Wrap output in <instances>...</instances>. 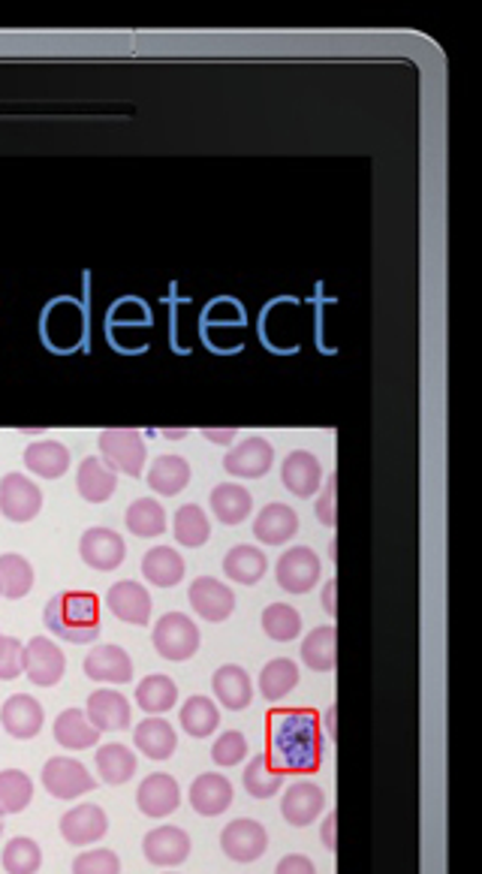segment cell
Returning <instances> with one entry per match:
<instances>
[{
    "instance_id": "1",
    "label": "cell",
    "mask_w": 482,
    "mask_h": 874,
    "mask_svg": "<svg viewBox=\"0 0 482 874\" xmlns=\"http://www.w3.org/2000/svg\"><path fill=\"white\" fill-rule=\"evenodd\" d=\"M269 757L283 775H311L323 766L325 739L311 708H278L269 718Z\"/></svg>"
},
{
    "instance_id": "2",
    "label": "cell",
    "mask_w": 482,
    "mask_h": 874,
    "mask_svg": "<svg viewBox=\"0 0 482 874\" xmlns=\"http://www.w3.org/2000/svg\"><path fill=\"white\" fill-rule=\"evenodd\" d=\"M42 622L63 643H94L100 634V600L91 592H58L42 609Z\"/></svg>"
},
{
    "instance_id": "3",
    "label": "cell",
    "mask_w": 482,
    "mask_h": 874,
    "mask_svg": "<svg viewBox=\"0 0 482 874\" xmlns=\"http://www.w3.org/2000/svg\"><path fill=\"white\" fill-rule=\"evenodd\" d=\"M148 447L137 428H106L100 435V458L106 468L124 474V477H142Z\"/></svg>"
},
{
    "instance_id": "4",
    "label": "cell",
    "mask_w": 482,
    "mask_h": 874,
    "mask_svg": "<svg viewBox=\"0 0 482 874\" xmlns=\"http://www.w3.org/2000/svg\"><path fill=\"white\" fill-rule=\"evenodd\" d=\"M154 648L163 661H190V657L200 652V627L193 625V618H188L184 613H167L154 625Z\"/></svg>"
},
{
    "instance_id": "5",
    "label": "cell",
    "mask_w": 482,
    "mask_h": 874,
    "mask_svg": "<svg viewBox=\"0 0 482 874\" xmlns=\"http://www.w3.org/2000/svg\"><path fill=\"white\" fill-rule=\"evenodd\" d=\"M42 787L54 799L70 802L76 796H84L97 787V781L91 772L84 769L82 763L73 757H52V761L42 766Z\"/></svg>"
},
{
    "instance_id": "6",
    "label": "cell",
    "mask_w": 482,
    "mask_h": 874,
    "mask_svg": "<svg viewBox=\"0 0 482 874\" xmlns=\"http://www.w3.org/2000/svg\"><path fill=\"white\" fill-rule=\"evenodd\" d=\"M42 510L40 486L24 474H7L0 479V513L16 525L33 522Z\"/></svg>"
},
{
    "instance_id": "7",
    "label": "cell",
    "mask_w": 482,
    "mask_h": 874,
    "mask_svg": "<svg viewBox=\"0 0 482 874\" xmlns=\"http://www.w3.org/2000/svg\"><path fill=\"white\" fill-rule=\"evenodd\" d=\"M269 847V833L260 821H251V817H239L223 826L221 833V851L230 856L232 863H257Z\"/></svg>"
},
{
    "instance_id": "8",
    "label": "cell",
    "mask_w": 482,
    "mask_h": 874,
    "mask_svg": "<svg viewBox=\"0 0 482 874\" xmlns=\"http://www.w3.org/2000/svg\"><path fill=\"white\" fill-rule=\"evenodd\" d=\"M320 570H323V564H320V558H317V552L308 549V546H293V549H287L281 558H278V564H274L278 585L290 594L311 592V588L317 585V579H320Z\"/></svg>"
},
{
    "instance_id": "9",
    "label": "cell",
    "mask_w": 482,
    "mask_h": 874,
    "mask_svg": "<svg viewBox=\"0 0 482 874\" xmlns=\"http://www.w3.org/2000/svg\"><path fill=\"white\" fill-rule=\"evenodd\" d=\"M21 661H24V676L31 678V685L37 687H54L67 669V657H63L61 646L52 643L49 636H33L24 646Z\"/></svg>"
},
{
    "instance_id": "10",
    "label": "cell",
    "mask_w": 482,
    "mask_h": 874,
    "mask_svg": "<svg viewBox=\"0 0 482 874\" xmlns=\"http://www.w3.org/2000/svg\"><path fill=\"white\" fill-rule=\"evenodd\" d=\"M79 555L91 570L109 573L124 564L127 543L112 528H88L79 540Z\"/></svg>"
},
{
    "instance_id": "11",
    "label": "cell",
    "mask_w": 482,
    "mask_h": 874,
    "mask_svg": "<svg viewBox=\"0 0 482 874\" xmlns=\"http://www.w3.org/2000/svg\"><path fill=\"white\" fill-rule=\"evenodd\" d=\"M188 597H190V606H193V613L200 615V618H205V622H211V625H221V622H227V618L235 613V594H232V588L218 583L214 576H200V579H193Z\"/></svg>"
},
{
    "instance_id": "12",
    "label": "cell",
    "mask_w": 482,
    "mask_h": 874,
    "mask_svg": "<svg viewBox=\"0 0 482 874\" xmlns=\"http://www.w3.org/2000/svg\"><path fill=\"white\" fill-rule=\"evenodd\" d=\"M274 461V447L265 437H248L223 456L227 474L239 479H260L269 474Z\"/></svg>"
},
{
    "instance_id": "13",
    "label": "cell",
    "mask_w": 482,
    "mask_h": 874,
    "mask_svg": "<svg viewBox=\"0 0 482 874\" xmlns=\"http://www.w3.org/2000/svg\"><path fill=\"white\" fill-rule=\"evenodd\" d=\"M106 606L124 625L142 627L151 622V594L137 579H124V583L112 585L109 594H106Z\"/></svg>"
},
{
    "instance_id": "14",
    "label": "cell",
    "mask_w": 482,
    "mask_h": 874,
    "mask_svg": "<svg viewBox=\"0 0 482 874\" xmlns=\"http://www.w3.org/2000/svg\"><path fill=\"white\" fill-rule=\"evenodd\" d=\"M106 833H109V817L94 802L76 805L61 817L63 842L73 844V847H88V844L100 842Z\"/></svg>"
},
{
    "instance_id": "15",
    "label": "cell",
    "mask_w": 482,
    "mask_h": 874,
    "mask_svg": "<svg viewBox=\"0 0 482 874\" xmlns=\"http://www.w3.org/2000/svg\"><path fill=\"white\" fill-rule=\"evenodd\" d=\"M84 676L97 685H127L133 678V661L121 646H94L84 657Z\"/></svg>"
},
{
    "instance_id": "16",
    "label": "cell",
    "mask_w": 482,
    "mask_h": 874,
    "mask_svg": "<svg viewBox=\"0 0 482 874\" xmlns=\"http://www.w3.org/2000/svg\"><path fill=\"white\" fill-rule=\"evenodd\" d=\"M325 808V793L323 787H317L314 781H295L287 787L281 799V814L283 821L290 826H311V823L323 814Z\"/></svg>"
},
{
    "instance_id": "17",
    "label": "cell",
    "mask_w": 482,
    "mask_h": 874,
    "mask_svg": "<svg viewBox=\"0 0 482 874\" xmlns=\"http://www.w3.org/2000/svg\"><path fill=\"white\" fill-rule=\"evenodd\" d=\"M137 805H139V812L145 814V817H154V821H160V817H169V814L175 812V808L181 805L179 781L172 778V775H167V772H154V775H148V778L139 784Z\"/></svg>"
},
{
    "instance_id": "18",
    "label": "cell",
    "mask_w": 482,
    "mask_h": 874,
    "mask_svg": "<svg viewBox=\"0 0 482 874\" xmlns=\"http://www.w3.org/2000/svg\"><path fill=\"white\" fill-rule=\"evenodd\" d=\"M84 329V317L82 308L70 299H58V302L46 311V320H42V332H46V341L54 344V350H73L79 338H82Z\"/></svg>"
},
{
    "instance_id": "19",
    "label": "cell",
    "mask_w": 482,
    "mask_h": 874,
    "mask_svg": "<svg viewBox=\"0 0 482 874\" xmlns=\"http://www.w3.org/2000/svg\"><path fill=\"white\" fill-rule=\"evenodd\" d=\"M0 724H3V729L10 733L12 739H33L42 729V724H46L40 699H33L31 694H12V697L0 706Z\"/></svg>"
},
{
    "instance_id": "20",
    "label": "cell",
    "mask_w": 482,
    "mask_h": 874,
    "mask_svg": "<svg viewBox=\"0 0 482 874\" xmlns=\"http://www.w3.org/2000/svg\"><path fill=\"white\" fill-rule=\"evenodd\" d=\"M84 718L91 721L100 733H118L130 727V703L116 687H100L88 697Z\"/></svg>"
},
{
    "instance_id": "21",
    "label": "cell",
    "mask_w": 482,
    "mask_h": 874,
    "mask_svg": "<svg viewBox=\"0 0 482 874\" xmlns=\"http://www.w3.org/2000/svg\"><path fill=\"white\" fill-rule=\"evenodd\" d=\"M142 854H145L148 863L160 865V868L181 865L190 856V835L179 826H158L145 835Z\"/></svg>"
},
{
    "instance_id": "22",
    "label": "cell",
    "mask_w": 482,
    "mask_h": 874,
    "mask_svg": "<svg viewBox=\"0 0 482 874\" xmlns=\"http://www.w3.org/2000/svg\"><path fill=\"white\" fill-rule=\"evenodd\" d=\"M281 479L295 498H311L320 489V483H323V465H320V458L314 453L295 449V453L283 458Z\"/></svg>"
},
{
    "instance_id": "23",
    "label": "cell",
    "mask_w": 482,
    "mask_h": 874,
    "mask_svg": "<svg viewBox=\"0 0 482 874\" xmlns=\"http://www.w3.org/2000/svg\"><path fill=\"white\" fill-rule=\"evenodd\" d=\"M232 784L218 772H202L200 778L190 784V805L202 817H218L232 805Z\"/></svg>"
},
{
    "instance_id": "24",
    "label": "cell",
    "mask_w": 482,
    "mask_h": 874,
    "mask_svg": "<svg viewBox=\"0 0 482 874\" xmlns=\"http://www.w3.org/2000/svg\"><path fill=\"white\" fill-rule=\"evenodd\" d=\"M211 687H214L218 703H221L223 708H230V712H241V708L251 706L253 682L244 666L223 664L221 669L211 676Z\"/></svg>"
},
{
    "instance_id": "25",
    "label": "cell",
    "mask_w": 482,
    "mask_h": 874,
    "mask_svg": "<svg viewBox=\"0 0 482 874\" xmlns=\"http://www.w3.org/2000/svg\"><path fill=\"white\" fill-rule=\"evenodd\" d=\"M295 532H299V513L287 504H265L260 516L253 519V537L269 546L293 540Z\"/></svg>"
},
{
    "instance_id": "26",
    "label": "cell",
    "mask_w": 482,
    "mask_h": 874,
    "mask_svg": "<svg viewBox=\"0 0 482 874\" xmlns=\"http://www.w3.org/2000/svg\"><path fill=\"white\" fill-rule=\"evenodd\" d=\"M118 474L106 468L103 458L88 456L76 470V489L88 504H106V500L116 495Z\"/></svg>"
},
{
    "instance_id": "27",
    "label": "cell",
    "mask_w": 482,
    "mask_h": 874,
    "mask_svg": "<svg viewBox=\"0 0 482 874\" xmlns=\"http://www.w3.org/2000/svg\"><path fill=\"white\" fill-rule=\"evenodd\" d=\"M52 733H54V742L67 751L94 748L97 742H100V736H103L91 721L84 718L82 708H63L61 715L54 718Z\"/></svg>"
},
{
    "instance_id": "28",
    "label": "cell",
    "mask_w": 482,
    "mask_h": 874,
    "mask_svg": "<svg viewBox=\"0 0 482 874\" xmlns=\"http://www.w3.org/2000/svg\"><path fill=\"white\" fill-rule=\"evenodd\" d=\"M137 748L145 754L148 761H169L179 748V733L163 718H145L133 729Z\"/></svg>"
},
{
    "instance_id": "29",
    "label": "cell",
    "mask_w": 482,
    "mask_h": 874,
    "mask_svg": "<svg viewBox=\"0 0 482 874\" xmlns=\"http://www.w3.org/2000/svg\"><path fill=\"white\" fill-rule=\"evenodd\" d=\"M24 468L42 479H58L70 470V449L61 440H33L24 449Z\"/></svg>"
},
{
    "instance_id": "30",
    "label": "cell",
    "mask_w": 482,
    "mask_h": 874,
    "mask_svg": "<svg viewBox=\"0 0 482 874\" xmlns=\"http://www.w3.org/2000/svg\"><path fill=\"white\" fill-rule=\"evenodd\" d=\"M265 567H269V558L260 546H232L227 555H223V573L230 576L232 583L239 585H257L265 576Z\"/></svg>"
},
{
    "instance_id": "31",
    "label": "cell",
    "mask_w": 482,
    "mask_h": 874,
    "mask_svg": "<svg viewBox=\"0 0 482 874\" xmlns=\"http://www.w3.org/2000/svg\"><path fill=\"white\" fill-rule=\"evenodd\" d=\"M253 510L251 491L239 483H221L211 489V513L218 516L221 525H241Z\"/></svg>"
},
{
    "instance_id": "32",
    "label": "cell",
    "mask_w": 482,
    "mask_h": 874,
    "mask_svg": "<svg viewBox=\"0 0 482 874\" xmlns=\"http://www.w3.org/2000/svg\"><path fill=\"white\" fill-rule=\"evenodd\" d=\"M142 573L151 585L172 588L184 579V558L169 546H154L142 555Z\"/></svg>"
},
{
    "instance_id": "33",
    "label": "cell",
    "mask_w": 482,
    "mask_h": 874,
    "mask_svg": "<svg viewBox=\"0 0 482 874\" xmlns=\"http://www.w3.org/2000/svg\"><path fill=\"white\" fill-rule=\"evenodd\" d=\"M188 483H190L188 458L160 456L154 458V465L148 468V486H151V491L163 495V498H172V495L184 491L188 489Z\"/></svg>"
},
{
    "instance_id": "34",
    "label": "cell",
    "mask_w": 482,
    "mask_h": 874,
    "mask_svg": "<svg viewBox=\"0 0 482 874\" xmlns=\"http://www.w3.org/2000/svg\"><path fill=\"white\" fill-rule=\"evenodd\" d=\"M137 703L151 718H160L163 712L175 708V703H179V685L169 676H160V673L145 676L137 685Z\"/></svg>"
},
{
    "instance_id": "35",
    "label": "cell",
    "mask_w": 482,
    "mask_h": 874,
    "mask_svg": "<svg viewBox=\"0 0 482 874\" xmlns=\"http://www.w3.org/2000/svg\"><path fill=\"white\" fill-rule=\"evenodd\" d=\"M33 588V567L31 562L19 552L0 555V597L7 600H21Z\"/></svg>"
},
{
    "instance_id": "36",
    "label": "cell",
    "mask_w": 482,
    "mask_h": 874,
    "mask_svg": "<svg viewBox=\"0 0 482 874\" xmlns=\"http://www.w3.org/2000/svg\"><path fill=\"white\" fill-rule=\"evenodd\" d=\"M283 778H287V775L274 766L269 754H257V757L244 766V775H241L244 791L251 793L253 799H272L274 793H281Z\"/></svg>"
},
{
    "instance_id": "37",
    "label": "cell",
    "mask_w": 482,
    "mask_h": 874,
    "mask_svg": "<svg viewBox=\"0 0 482 874\" xmlns=\"http://www.w3.org/2000/svg\"><path fill=\"white\" fill-rule=\"evenodd\" d=\"M97 775H100V781H106V784H127V781L137 775V757H133V751L124 748V745H118V742H112V745H100L97 748Z\"/></svg>"
},
{
    "instance_id": "38",
    "label": "cell",
    "mask_w": 482,
    "mask_h": 874,
    "mask_svg": "<svg viewBox=\"0 0 482 874\" xmlns=\"http://www.w3.org/2000/svg\"><path fill=\"white\" fill-rule=\"evenodd\" d=\"M127 532L137 537H160L167 532V510L154 498H137L124 513Z\"/></svg>"
},
{
    "instance_id": "39",
    "label": "cell",
    "mask_w": 482,
    "mask_h": 874,
    "mask_svg": "<svg viewBox=\"0 0 482 874\" xmlns=\"http://www.w3.org/2000/svg\"><path fill=\"white\" fill-rule=\"evenodd\" d=\"M221 724V708L211 697H190L181 706V727L193 739H205Z\"/></svg>"
},
{
    "instance_id": "40",
    "label": "cell",
    "mask_w": 482,
    "mask_h": 874,
    "mask_svg": "<svg viewBox=\"0 0 482 874\" xmlns=\"http://www.w3.org/2000/svg\"><path fill=\"white\" fill-rule=\"evenodd\" d=\"M295 685H299V666H295V661H290V657H274V661L262 666L260 694L269 699V703L283 699Z\"/></svg>"
},
{
    "instance_id": "41",
    "label": "cell",
    "mask_w": 482,
    "mask_h": 874,
    "mask_svg": "<svg viewBox=\"0 0 482 874\" xmlns=\"http://www.w3.org/2000/svg\"><path fill=\"white\" fill-rule=\"evenodd\" d=\"M33 799V781L28 772L3 769L0 772V817L21 814Z\"/></svg>"
},
{
    "instance_id": "42",
    "label": "cell",
    "mask_w": 482,
    "mask_h": 874,
    "mask_svg": "<svg viewBox=\"0 0 482 874\" xmlns=\"http://www.w3.org/2000/svg\"><path fill=\"white\" fill-rule=\"evenodd\" d=\"M172 532H175V540H179L181 546L200 549V546L209 543L211 522L202 507H197V504H184V507H179V513H175Z\"/></svg>"
},
{
    "instance_id": "43",
    "label": "cell",
    "mask_w": 482,
    "mask_h": 874,
    "mask_svg": "<svg viewBox=\"0 0 482 874\" xmlns=\"http://www.w3.org/2000/svg\"><path fill=\"white\" fill-rule=\"evenodd\" d=\"M302 661L314 673H329L335 669V627H314L311 634L304 636L302 643Z\"/></svg>"
},
{
    "instance_id": "44",
    "label": "cell",
    "mask_w": 482,
    "mask_h": 874,
    "mask_svg": "<svg viewBox=\"0 0 482 874\" xmlns=\"http://www.w3.org/2000/svg\"><path fill=\"white\" fill-rule=\"evenodd\" d=\"M262 630L272 636L274 643H293L302 634V615L290 604H272L262 613Z\"/></svg>"
},
{
    "instance_id": "45",
    "label": "cell",
    "mask_w": 482,
    "mask_h": 874,
    "mask_svg": "<svg viewBox=\"0 0 482 874\" xmlns=\"http://www.w3.org/2000/svg\"><path fill=\"white\" fill-rule=\"evenodd\" d=\"M42 865V851L40 844L28 838V835H19V838H10L7 847H3V872L7 874H37Z\"/></svg>"
},
{
    "instance_id": "46",
    "label": "cell",
    "mask_w": 482,
    "mask_h": 874,
    "mask_svg": "<svg viewBox=\"0 0 482 874\" xmlns=\"http://www.w3.org/2000/svg\"><path fill=\"white\" fill-rule=\"evenodd\" d=\"M244 757H248V739H244V733H239V729L221 733L218 742L211 745V761L218 763V766H223V769L239 766Z\"/></svg>"
},
{
    "instance_id": "47",
    "label": "cell",
    "mask_w": 482,
    "mask_h": 874,
    "mask_svg": "<svg viewBox=\"0 0 482 874\" xmlns=\"http://www.w3.org/2000/svg\"><path fill=\"white\" fill-rule=\"evenodd\" d=\"M73 874H121V860L109 847L84 851L73 860Z\"/></svg>"
},
{
    "instance_id": "48",
    "label": "cell",
    "mask_w": 482,
    "mask_h": 874,
    "mask_svg": "<svg viewBox=\"0 0 482 874\" xmlns=\"http://www.w3.org/2000/svg\"><path fill=\"white\" fill-rule=\"evenodd\" d=\"M24 646L12 636H0V682H12L24 673Z\"/></svg>"
},
{
    "instance_id": "49",
    "label": "cell",
    "mask_w": 482,
    "mask_h": 874,
    "mask_svg": "<svg viewBox=\"0 0 482 874\" xmlns=\"http://www.w3.org/2000/svg\"><path fill=\"white\" fill-rule=\"evenodd\" d=\"M332 500H335V479H325L320 500H317V519L323 522L325 528L335 525V510H332Z\"/></svg>"
},
{
    "instance_id": "50",
    "label": "cell",
    "mask_w": 482,
    "mask_h": 874,
    "mask_svg": "<svg viewBox=\"0 0 482 874\" xmlns=\"http://www.w3.org/2000/svg\"><path fill=\"white\" fill-rule=\"evenodd\" d=\"M112 320H116V324L118 320H121V324H127V320H130V324H148V311L139 302H133V299H127V302L116 305Z\"/></svg>"
},
{
    "instance_id": "51",
    "label": "cell",
    "mask_w": 482,
    "mask_h": 874,
    "mask_svg": "<svg viewBox=\"0 0 482 874\" xmlns=\"http://www.w3.org/2000/svg\"><path fill=\"white\" fill-rule=\"evenodd\" d=\"M274 874H317V868H314V863L308 860V856L290 854V856H283L281 863H278Z\"/></svg>"
},
{
    "instance_id": "52",
    "label": "cell",
    "mask_w": 482,
    "mask_h": 874,
    "mask_svg": "<svg viewBox=\"0 0 482 874\" xmlns=\"http://www.w3.org/2000/svg\"><path fill=\"white\" fill-rule=\"evenodd\" d=\"M205 317H209V320H214V317H218V320H227V317H230L232 324H239V320H244V314H241L239 308H235V302H230V299H221V302H218V305H211Z\"/></svg>"
},
{
    "instance_id": "53",
    "label": "cell",
    "mask_w": 482,
    "mask_h": 874,
    "mask_svg": "<svg viewBox=\"0 0 482 874\" xmlns=\"http://www.w3.org/2000/svg\"><path fill=\"white\" fill-rule=\"evenodd\" d=\"M320 842H323L325 851H335V817L329 814L323 821V830H320Z\"/></svg>"
},
{
    "instance_id": "54",
    "label": "cell",
    "mask_w": 482,
    "mask_h": 874,
    "mask_svg": "<svg viewBox=\"0 0 482 874\" xmlns=\"http://www.w3.org/2000/svg\"><path fill=\"white\" fill-rule=\"evenodd\" d=\"M202 435L214 440V444H230L232 437H235V428H202Z\"/></svg>"
},
{
    "instance_id": "55",
    "label": "cell",
    "mask_w": 482,
    "mask_h": 874,
    "mask_svg": "<svg viewBox=\"0 0 482 874\" xmlns=\"http://www.w3.org/2000/svg\"><path fill=\"white\" fill-rule=\"evenodd\" d=\"M323 609L329 615H335V583L323 585Z\"/></svg>"
},
{
    "instance_id": "56",
    "label": "cell",
    "mask_w": 482,
    "mask_h": 874,
    "mask_svg": "<svg viewBox=\"0 0 482 874\" xmlns=\"http://www.w3.org/2000/svg\"><path fill=\"white\" fill-rule=\"evenodd\" d=\"M320 729H323V739H332V736H335V708H329V712H325Z\"/></svg>"
},
{
    "instance_id": "57",
    "label": "cell",
    "mask_w": 482,
    "mask_h": 874,
    "mask_svg": "<svg viewBox=\"0 0 482 874\" xmlns=\"http://www.w3.org/2000/svg\"><path fill=\"white\" fill-rule=\"evenodd\" d=\"M0 835H3V817H0Z\"/></svg>"
}]
</instances>
